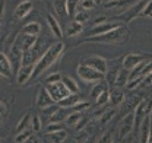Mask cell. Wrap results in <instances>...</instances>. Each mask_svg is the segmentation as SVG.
<instances>
[{
    "mask_svg": "<svg viewBox=\"0 0 152 143\" xmlns=\"http://www.w3.org/2000/svg\"><path fill=\"white\" fill-rule=\"evenodd\" d=\"M82 118H83V117H82V112H76V111H73L72 114L67 115V118L64 120V123H66L67 127H76V125L82 121Z\"/></svg>",
    "mask_w": 152,
    "mask_h": 143,
    "instance_id": "4316f807",
    "label": "cell"
},
{
    "mask_svg": "<svg viewBox=\"0 0 152 143\" xmlns=\"http://www.w3.org/2000/svg\"><path fill=\"white\" fill-rule=\"evenodd\" d=\"M110 102V90L105 89L99 96H98V99L95 101V104H96V107H102V105H105V104H108Z\"/></svg>",
    "mask_w": 152,
    "mask_h": 143,
    "instance_id": "d6a6232c",
    "label": "cell"
},
{
    "mask_svg": "<svg viewBox=\"0 0 152 143\" xmlns=\"http://www.w3.org/2000/svg\"><path fill=\"white\" fill-rule=\"evenodd\" d=\"M134 1H139V0H111V1H107L104 6H105L107 9H114V7H117V9H123V10L126 12L127 7L132 6Z\"/></svg>",
    "mask_w": 152,
    "mask_h": 143,
    "instance_id": "d6986e66",
    "label": "cell"
},
{
    "mask_svg": "<svg viewBox=\"0 0 152 143\" xmlns=\"http://www.w3.org/2000/svg\"><path fill=\"white\" fill-rule=\"evenodd\" d=\"M148 74H152V60L145 66V69H143V72H142V76H143V77L148 76Z\"/></svg>",
    "mask_w": 152,
    "mask_h": 143,
    "instance_id": "ee69618b",
    "label": "cell"
},
{
    "mask_svg": "<svg viewBox=\"0 0 152 143\" xmlns=\"http://www.w3.org/2000/svg\"><path fill=\"white\" fill-rule=\"evenodd\" d=\"M37 107L39 109H44V108H48L51 105H54V99L51 98V95L48 93V90L45 89V86H41L37 92V101H35Z\"/></svg>",
    "mask_w": 152,
    "mask_h": 143,
    "instance_id": "8fae6325",
    "label": "cell"
},
{
    "mask_svg": "<svg viewBox=\"0 0 152 143\" xmlns=\"http://www.w3.org/2000/svg\"><path fill=\"white\" fill-rule=\"evenodd\" d=\"M121 67H123V58H118L117 61H111V64H108V70L105 73V77H107V83L110 86L114 85L118 73L121 70Z\"/></svg>",
    "mask_w": 152,
    "mask_h": 143,
    "instance_id": "7c38bea8",
    "label": "cell"
},
{
    "mask_svg": "<svg viewBox=\"0 0 152 143\" xmlns=\"http://www.w3.org/2000/svg\"><path fill=\"white\" fill-rule=\"evenodd\" d=\"M23 143H39V142H38L37 137H35V136L32 134V136H31V137H29V139H28L26 142H23Z\"/></svg>",
    "mask_w": 152,
    "mask_h": 143,
    "instance_id": "c3c4849f",
    "label": "cell"
},
{
    "mask_svg": "<svg viewBox=\"0 0 152 143\" xmlns=\"http://www.w3.org/2000/svg\"><path fill=\"white\" fill-rule=\"evenodd\" d=\"M31 10H32V1L31 0H23V1H20L18 6H16L15 16L18 19H22V18H25L26 15H29Z\"/></svg>",
    "mask_w": 152,
    "mask_h": 143,
    "instance_id": "9a60e30c",
    "label": "cell"
},
{
    "mask_svg": "<svg viewBox=\"0 0 152 143\" xmlns=\"http://www.w3.org/2000/svg\"><path fill=\"white\" fill-rule=\"evenodd\" d=\"M83 31V25L80 23V22H70L69 23V26H67V29H66V35L67 36H75V35H79L80 32Z\"/></svg>",
    "mask_w": 152,
    "mask_h": 143,
    "instance_id": "d4e9b609",
    "label": "cell"
},
{
    "mask_svg": "<svg viewBox=\"0 0 152 143\" xmlns=\"http://www.w3.org/2000/svg\"><path fill=\"white\" fill-rule=\"evenodd\" d=\"M34 69H35V64H31V66H22V67L19 69L18 74H16V82H18L19 85L26 83V82L32 77Z\"/></svg>",
    "mask_w": 152,
    "mask_h": 143,
    "instance_id": "5bb4252c",
    "label": "cell"
},
{
    "mask_svg": "<svg viewBox=\"0 0 152 143\" xmlns=\"http://www.w3.org/2000/svg\"><path fill=\"white\" fill-rule=\"evenodd\" d=\"M98 143H113V140H111V133H105V134L99 139Z\"/></svg>",
    "mask_w": 152,
    "mask_h": 143,
    "instance_id": "f6af8a7d",
    "label": "cell"
},
{
    "mask_svg": "<svg viewBox=\"0 0 152 143\" xmlns=\"http://www.w3.org/2000/svg\"><path fill=\"white\" fill-rule=\"evenodd\" d=\"M129 80H130V70L121 67V70L118 73L115 82H114V86H115V88H123V86H126V85L129 83Z\"/></svg>",
    "mask_w": 152,
    "mask_h": 143,
    "instance_id": "ffe728a7",
    "label": "cell"
},
{
    "mask_svg": "<svg viewBox=\"0 0 152 143\" xmlns=\"http://www.w3.org/2000/svg\"><path fill=\"white\" fill-rule=\"evenodd\" d=\"M53 6L61 18L67 16V0H53Z\"/></svg>",
    "mask_w": 152,
    "mask_h": 143,
    "instance_id": "484cf974",
    "label": "cell"
},
{
    "mask_svg": "<svg viewBox=\"0 0 152 143\" xmlns=\"http://www.w3.org/2000/svg\"><path fill=\"white\" fill-rule=\"evenodd\" d=\"M149 117H151V124H152V112H151V115H149Z\"/></svg>",
    "mask_w": 152,
    "mask_h": 143,
    "instance_id": "f907efd6",
    "label": "cell"
},
{
    "mask_svg": "<svg viewBox=\"0 0 152 143\" xmlns=\"http://www.w3.org/2000/svg\"><path fill=\"white\" fill-rule=\"evenodd\" d=\"M95 6H96V1L95 0H80V7L83 9V10H91V9H94Z\"/></svg>",
    "mask_w": 152,
    "mask_h": 143,
    "instance_id": "8d00e7d4",
    "label": "cell"
},
{
    "mask_svg": "<svg viewBox=\"0 0 152 143\" xmlns=\"http://www.w3.org/2000/svg\"><path fill=\"white\" fill-rule=\"evenodd\" d=\"M123 143H133V137H132V136L124 137V139H123Z\"/></svg>",
    "mask_w": 152,
    "mask_h": 143,
    "instance_id": "681fc988",
    "label": "cell"
},
{
    "mask_svg": "<svg viewBox=\"0 0 152 143\" xmlns=\"http://www.w3.org/2000/svg\"><path fill=\"white\" fill-rule=\"evenodd\" d=\"M63 50H64V44L63 42H57L54 45H50L47 48V51L41 55V58L38 60V63L35 64V69H34V73H32V77L31 79L38 77L39 74H42L44 72L47 70L51 64H54L57 60H58V57L61 55Z\"/></svg>",
    "mask_w": 152,
    "mask_h": 143,
    "instance_id": "6da1fadb",
    "label": "cell"
},
{
    "mask_svg": "<svg viewBox=\"0 0 152 143\" xmlns=\"http://www.w3.org/2000/svg\"><path fill=\"white\" fill-rule=\"evenodd\" d=\"M133 130H134V112H129L127 115L123 117L121 123L118 125V137L124 139V137L130 136Z\"/></svg>",
    "mask_w": 152,
    "mask_h": 143,
    "instance_id": "9c48e42d",
    "label": "cell"
},
{
    "mask_svg": "<svg viewBox=\"0 0 152 143\" xmlns=\"http://www.w3.org/2000/svg\"><path fill=\"white\" fill-rule=\"evenodd\" d=\"M80 63L82 64H86V66H89V67H92L95 69L96 72H99V73H107L108 70V63H107V60L104 58V57H99V55H86V57H83L82 60H80Z\"/></svg>",
    "mask_w": 152,
    "mask_h": 143,
    "instance_id": "8992f818",
    "label": "cell"
},
{
    "mask_svg": "<svg viewBox=\"0 0 152 143\" xmlns=\"http://www.w3.org/2000/svg\"><path fill=\"white\" fill-rule=\"evenodd\" d=\"M79 102H80V95L72 93V95H69L67 98H64L63 101H60L58 105L61 108H73L76 104H79Z\"/></svg>",
    "mask_w": 152,
    "mask_h": 143,
    "instance_id": "cb8c5ba5",
    "label": "cell"
},
{
    "mask_svg": "<svg viewBox=\"0 0 152 143\" xmlns=\"http://www.w3.org/2000/svg\"><path fill=\"white\" fill-rule=\"evenodd\" d=\"M77 1L79 0H67V16L69 18H75Z\"/></svg>",
    "mask_w": 152,
    "mask_h": 143,
    "instance_id": "836d02e7",
    "label": "cell"
},
{
    "mask_svg": "<svg viewBox=\"0 0 152 143\" xmlns=\"http://www.w3.org/2000/svg\"><path fill=\"white\" fill-rule=\"evenodd\" d=\"M22 35H31V36H37L41 34V25L38 22H29L26 23L22 29H20Z\"/></svg>",
    "mask_w": 152,
    "mask_h": 143,
    "instance_id": "ac0fdd59",
    "label": "cell"
},
{
    "mask_svg": "<svg viewBox=\"0 0 152 143\" xmlns=\"http://www.w3.org/2000/svg\"><path fill=\"white\" fill-rule=\"evenodd\" d=\"M117 114V109L115 108H111V109H107L101 117H99V125H104V124H107L111 118H114V115Z\"/></svg>",
    "mask_w": 152,
    "mask_h": 143,
    "instance_id": "4dcf8cb0",
    "label": "cell"
},
{
    "mask_svg": "<svg viewBox=\"0 0 152 143\" xmlns=\"http://www.w3.org/2000/svg\"><path fill=\"white\" fill-rule=\"evenodd\" d=\"M41 128H42V120L39 118V115H32V130L41 131Z\"/></svg>",
    "mask_w": 152,
    "mask_h": 143,
    "instance_id": "74e56055",
    "label": "cell"
},
{
    "mask_svg": "<svg viewBox=\"0 0 152 143\" xmlns=\"http://www.w3.org/2000/svg\"><path fill=\"white\" fill-rule=\"evenodd\" d=\"M143 76H139V77H136V79H133V80H129V83L126 85V88L127 89H134V88H137L142 82H143Z\"/></svg>",
    "mask_w": 152,
    "mask_h": 143,
    "instance_id": "f35d334b",
    "label": "cell"
},
{
    "mask_svg": "<svg viewBox=\"0 0 152 143\" xmlns=\"http://www.w3.org/2000/svg\"><path fill=\"white\" fill-rule=\"evenodd\" d=\"M123 25H124V23H123L121 20H108V22H104V23H101V25L92 26V28L88 31L86 36L102 35V34L110 32V31H113V29H115V28H120V26H123Z\"/></svg>",
    "mask_w": 152,
    "mask_h": 143,
    "instance_id": "52a82bcc",
    "label": "cell"
},
{
    "mask_svg": "<svg viewBox=\"0 0 152 143\" xmlns=\"http://www.w3.org/2000/svg\"><path fill=\"white\" fill-rule=\"evenodd\" d=\"M34 134V130L32 128H28V130H25V131H22V133H18L16 134V139H15V142L16 143H23L26 142L31 136Z\"/></svg>",
    "mask_w": 152,
    "mask_h": 143,
    "instance_id": "1f68e13d",
    "label": "cell"
},
{
    "mask_svg": "<svg viewBox=\"0 0 152 143\" xmlns=\"http://www.w3.org/2000/svg\"><path fill=\"white\" fill-rule=\"evenodd\" d=\"M58 130H63V127L60 123H48L45 127V133H53V131H58Z\"/></svg>",
    "mask_w": 152,
    "mask_h": 143,
    "instance_id": "ab89813d",
    "label": "cell"
},
{
    "mask_svg": "<svg viewBox=\"0 0 152 143\" xmlns=\"http://www.w3.org/2000/svg\"><path fill=\"white\" fill-rule=\"evenodd\" d=\"M0 107H1V120H4L9 114V108H7V104H4V101L0 102Z\"/></svg>",
    "mask_w": 152,
    "mask_h": 143,
    "instance_id": "7bdbcfd3",
    "label": "cell"
},
{
    "mask_svg": "<svg viewBox=\"0 0 152 143\" xmlns=\"http://www.w3.org/2000/svg\"><path fill=\"white\" fill-rule=\"evenodd\" d=\"M140 16H143V18H152V0H149V1L146 3V6H145V9L142 10Z\"/></svg>",
    "mask_w": 152,
    "mask_h": 143,
    "instance_id": "60d3db41",
    "label": "cell"
},
{
    "mask_svg": "<svg viewBox=\"0 0 152 143\" xmlns=\"http://www.w3.org/2000/svg\"><path fill=\"white\" fill-rule=\"evenodd\" d=\"M105 89H108L107 83H105V82H99V83H96L94 88L91 89V93H89V95H91V98H92V99L96 101V99H98V96H99V95H101Z\"/></svg>",
    "mask_w": 152,
    "mask_h": 143,
    "instance_id": "f1b7e54d",
    "label": "cell"
},
{
    "mask_svg": "<svg viewBox=\"0 0 152 143\" xmlns=\"http://www.w3.org/2000/svg\"><path fill=\"white\" fill-rule=\"evenodd\" d=\"M77 74H79V77L82 80H85L88 83H91V82H101L105 77L104 73H99L95 69L86 66V64H82V63H79V66H77Z\"/></svg>",
    "mask_w": 152,
    "mask_h": 143,
    "instance_id": "277c9868",
    "label": "cell"
},
{
    "mask_svg": "<svg viewBox=\"0 0 152 143\" xmlns=\"http://www.w3.org/2000/svg\"><path fill=\"white\" fill-rule=\"evenodd\" d=\"M45 86V89L48 90V93L51 95V98L54 99V102L58 104L60 101H63L64 98H67L69 95H72L69 89L64 86V83L63 82H57V83H47V85H44Z\"/></svg>",
    "mask_w": 152,
    "mask_h": 143,
    "instance_id": "5b68a950",
    "label": "cell"
},
{
    "mask_svg": "<svg viewBox=\"0 0 152 143\" xmlns=\"http://www.w3.org/2000/svg\"><path fill=\"white\" fill-rule=\"evenodd\" d=\"M61 79H63V76L60 74V73H50L47 77H45V80H44V83L47 85V83H57V82H61Z\"/></svg>",
    "mask_w": 152,
    "mask_h": 143,
    "instance_id": "e575fe53",
    "label": "cell"
},
{
    "mask_svg": "<svg viewBox=\"0 0 152 143\" xmlns=\"http://www.w3.org/2000/svg\"><path fill=\"white\" fill-rule=\"evenodd\" d=\"M113 143H117V142H113Z\"/></svg>",
    "mask_w": 152,
    "mask_h": 143,
    "instance_id": "816d5d0a",
    "label": "cell"
},
{
    "mask_svg": "<svg viewBox=\"0 0 152 143\" xmlns=\"http://www.w3.org/2000/svg\"><path fill=\"white\" fill-rule=\"evenodd\" d=\"M38 38L37 36H31V35H23L22 36V41L19 44L20 50L22 51H29L31 48H34V45L37 44Z\"/></svg>",
    "mask_w": 152,
    "mask_h": 143,
    "instance_id": "7402d4cb",
    "label": "cell"
},
{
    "mask_svg": "<svg viewBox=\"0 0 152 143\" xmlns=\"http://www.w3.org/2000/svg\"><path fill=\"white\" fill-rule=\"evenodd\" d=\"M28 128H32V114H31L29 111L25 112V114L20 117L19 123L16 124V134L25 131V130H28Z\"/></svg>",
    "mask_w": 152,
    "mask_h": 143,
    "instance_id": "2e32d148",
    "label": "cell"
},
{
    "mask_svg": "<svg viewBox=\"0 0 152 143\" xmlns=\"http://www.w3.org/2000/svg\"><path fill=\"white\" fill-rule=\"evenodd\" d=\"M61 82L64 83V86L69 89L70 93H79V86H77V83L75 82L73 77H70V76H63Z\"/></svg>",
    "mask_w": 152,
    "mask_h": 143,
    "instance_id": "83f0119b",
    "label": "cell"
},
{
    "mask_svg": "<svg viewBox=\"0 0 152 143\" xmlns=\"http://www.w3.org/2000/svg\"><path fill=\"white\" fill-rule=\"evenodd\" d=\"M146 60H152V54H127L126 57H123V67L127 70H133L136 66Z\"/></svg>",
    "mask_w": 152,
    "mask_h": 143,
    "instance_id": "ba28073f",
    "label": "cell"
},
{
    "mask_svg": "<svg viewBox=\"0 0 152 143\" xmlns=\"http://www.w3.org/2000/svg\"><path fill=\"white\" fill-rule=\"evenodd\" d=\"M64 109H66V108H61V107L58 108L56 112L53 114V117L50 118V121H48V123H61L63 120H66L69 114H66V111H64Z\"/></svg>",
    "mask_w": 152,
    "mask_h": 143,
    "instance_id": "f546056e",
    "label": "cell"
},
{
    "mask_svg": "<svg viewBox=\"0 0 152 143\" xmlns=\"http://www.w3.org/2000/svg\"><path fill=\"white\" fill-rule=\"evenodd\" d=\"M142 85H143V86H152V74H148V76H145V79H143Z\"/></svg>",
    "mask_w": 152,
    "mask_h": 143,
    "instance_id": "7dc6e473",
    "label": "cell"
},
{
    "mask_svg": "<svg viewBox=\"0 0 152 143\" xmlns=\"http://www.w3.org/2000/svg\"><path fill=\"white\" fill-rule=\"evenodd\" d=\"M104 22H108L105 16H98V18L94 20V23H92V26H96V25H101V23H104Z\"/></svg>",
    "mask_w": 152,
    "mask_h": 143,
    "instance_id": "bcb514c9",
    "label": "cell"
},
{
    "mask_svg": "<svg viewBox=\"0 0 152 143\" xmlns=\"http://www.w3.org/2000/svg\"><path fill=\"white\" fill-rule=\"evenodd\" d=\"M152 112V98L142 99L134 109V131L140 130V125L146 117H149Z\"/></svg>",
    "mask_w": 152,
    "mask_h": 143,
    "instance_id": "3957f363",
    "label": "cell"
},
{
    "mask_svg": "<svg viewBox=\"0 0 152 143\" xmlns=\"http://www.w3.org/2000/svg\"><path fill=\"white\" fill-rule=\"evenodd\" d=\"M123 102H124V93H123L121 88L114 86L113 89H110V104L113 105V108H117Z\"/></svg>",
    "mask_w": 152,
    "mask_h": 143,
    "instance_id": "e0dca14e",
    "label": "cell"
},
{
    "mask_svg": "<svg viewBox=\"0 0 152 143\" xmlns=\"http://www.w3.org/2000/svg\"><path fill=\"white\" fill-rule=\"evenodd\" d=\"M12 70H13V66H12L10 58L4 54V51H1L0 53V73H1V76L9 79L12 76Z\"/></svg>",
    "mask_w": 152,
    "mask_h": 143,
    "instance_id": "4fadbf2b",
    "label": "cell"
},
{
    "mask_svg": "<svg viewBox=\"0 0 152 143\" xmlns=\"http://www.w3.org/2000/svg\"><path fill=\"white\" fill-rule=\"evenodd\" d=\"M67 137L66 130H58V131H53V133H45V139L50 143H63Z\"/></svg>",
    "mask_w": 152,
    "mask_h": 143,
    "instance_id": "44dd1931",
    "label": "cell"
},
{
    "mask_svg": "<svg viewBox=\"0 0 152 143\" xmlns=\"http://www.w3.org/2000/svg\"><path fill=\"white\" fill-rule=\"evenodd\" d=\"M129 38V29L127 26H120L115 28L110 32H105L102 35H96V36H88L85 38L82 42H104V44H123L126 42Z\"/></svg>",
    "mask_w": 152,
    "mask_h": 143,
    "instance_id": "7a4b0ae2",
    "label": "cell"
},
{
    "mask_svg": "<svg viewBox=\"0 0 152 143\" xmlns=\"http://www.w3.org/2000/svg\"><path fill=\"white\" fill-rule=\"evenodd\" d=\"M89 107H91L89 102H86V101H80L79 104H76L75 107H73V111H76V112H82V111L88 109Z\"/></svg>",
    "mask_w": 152,
    "mask_h": 143,
    "instance_id": "b9f144b4",
    "label": "cell"
},
{
    "mask_svg": "<svg viewBox=\"0 0 152 143\" xmlns=\"http://www.w3.org/2000/svg\"><path fill=\"white\" fill-rule=\"evenodd\" d=\"M88 19H89V12H88V10H80V12H76V15H75V20H76V22L83 23V22H86Z\"/></svg>",
    "mask_w": 152,
    "mask_h": 143,
    "instance_id": "d590c367",
    "label": "cell"
},
{
    "mask_svg": "<svg viewBox=\"0 0 152 143\" xmlns=\"http://www.w3.org/2000/svg\"><path fill=\"white\" fill-rule=\"evenodd\" d=\"M47 23H48V26H50V31L53 32V35L56 36V38H61V28H60V25H58V22H57V19L53 16V15H47Z\"/></svg>",
    "mask_w": 152,
    "mask_h": 143,
    "instance_id": "603a6c76",
    "label": "cell"
},
{
    "mask_svg": "<svg viewBox=\"0 0 152 143\" xmlns=\"http://www.w3.org/2000/svg\"><path fill=\"white\" fill-rule=\"evenodd\" d=\"M145 6H146V1L145 0H139L134 6H132L130 9H127L126 13H123V16H120L118 19H123V23H129L136 16H140V13L145 9Z\"/></svg>",
    "mask_w": 152,
    "mask_h": 143,
    "instance_id": "30bf717a",
    "label": "cell"
}]
</instances>
